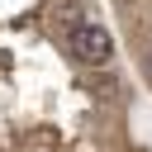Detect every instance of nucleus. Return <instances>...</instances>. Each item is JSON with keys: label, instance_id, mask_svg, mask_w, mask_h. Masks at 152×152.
Masks as SVG:
<instances>
[{"label": "nucleus", "instance_id": "1", "mask_svg": "<svg viewBox=\"0 0 152 152\" xmlns=\"http://www.w3.org/2000/svg\"><path fill=\"white\" fill-rule=\"evenodd\" d=\"M66 38H71V52H76L86 66H104V62L114 57V38H109V28H104V24L81 19V24H76Z\"/></svg>", "mask_w": 152, "mask_h": 152}, {"label": "nucleus", "instance_id": "2", "mask_svg": "<svg viewBox=\"0 0 152 152\" xmlns=\"http://www.w3.org/2000/svg\"><path fill=\"white\" fill-rule=\"evenodd\" d=\"M81 19H86V14H81V5H62V10H57V24H62L66 33H71V28H76Z\"/></svg>", "mask_w": 152, "mask_h": 152}]
</instances>
